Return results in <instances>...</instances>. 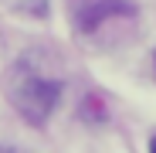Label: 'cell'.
I'll return each instance as SVG.
<instances>
[{
    "mask_svg": "<svg viewBox=\"0 0 156 153\" xmlns=\"http://www.w3.org/2000/svg\"><path fill=\"white\" fill-rule=\"evenodd\" d=\"M10 99H14V106H17V112L24 119H31V122L41 126L51 112H55L58 99H61V82L41 78V75H27V78L14 82Z\"/></svg>",
    "mask_w": 156,
    "mask_h": 153,
    "instance_id": "obj_1",
    "label": "cell"
},
{
    "mask_svg": "<svg viewBox=\"0 0 156 153\" xmlns=\"http://www.w3.org/2000/svg\"><path fill=\"white\" fill-rule=\"evenodd\" d=\"M149 153H156V136H153V143H149Z\"/></svg>",
    "mask_w": 156,
    "mask_h": 153,
    "instance_id": "obj_3",
    "label": "cell"
},
{
    "mask_svg": "<svg viewBox=\"0 0 156 153\" xmlns=\"http://www.w3.org/2000/svg\"><path fill=\"white\" fill-rule=\"evenodd\" d=\"M153 61H156V55H153Z\"/></svg>",
    "mask_w": 156,
    "mask_h": 153,
    "instance_id": "obj_5",
    "label": "cell"
},
{
    "mask_svg": "<svg viewBox=\"0 0 156 153\" xmlns=\"http://www.w3.org/2000/svg\"><path fill=\"white\" fill-rule=\"evenodd\" d=\"M0 153H14V150H0Z\"/></svg>",
    "mask_w": 156,
    "mask_h": 153,
    "instance_id": "obj_4",
    "label": "cell"
},
{
    "mask_svg": "<svg viewBox=\"0 0 156 153\" xmlns=\"http://www.w3.org/2000/svg\"><path fill=\"white\" fill-rule=\"evenodd\" d=\"M129 14H136L133 0H71V17L82 34H92L109 17H129Z\"/></svg>",
    "mask_w": 156,
    "mask_h": 153,
    "instance_id": "obj_2",
    "label": "cell"
}]
</instances>
